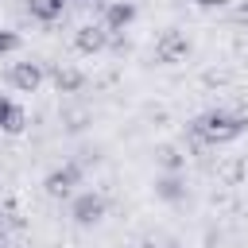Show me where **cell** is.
Wrapping results in <instances>:
<instances>
[{
	"label": "cell",
	"instance_id": "1",
	"mask_svg": "<svg viewBox=\"0 0 248 248\" xmlns=\"http://www.w3.org/2000/svg\"><path fill=\"white\" fill-rule=\"evenodd\" d=\"M244 128H248V116L244 112H229V108H209V112H202L194 120V136L205 140V143H229Z\"/></svg>",
	"mask_w": 248,
	"mask_h": 248
},
{
	"label": "cell",
	"instance_id": "2",
	"mask_svg": "<svg viewBox=\"0 0 248 248\" xmlns=\"http://www.w3.org/2000/svg\"><path fill=\"white\" fill-rule=\"evenodd\" d=\"M105 213H108V202H105V194H97V190H81V194L70 198V217H74V225H81V229L101 225Z\"/></svg>",
	"mask_w": 248,
	"mask_h": 248
},
{
	"label": "cell",
	"instance_id": "3",
	"mask_svg": "<svg viewBox=\"0 0 248 248\" xmlns=\"http://www.w3.org/2000/svg\"><path fill=\"white\" fill-rule=\"evenodd\" d=\"M81 178H85V170H81V163H62V167H54L46 178H43V190H46V198H74L78 194V186H81Z\"/></svg>",
	"mask_w": 248,
	"mask_h": 248
},
{
	"label": "cell",
	"instance_id": "4",
	"mask_svg": "<svg viewBox=\"0 0 248 248\" xmlns=\"http://www.w3.org/2000/svg\"><path fill=\"white\" fill-rule=\"evenodd\" d=\"M190 54V39L182 35V31H163V39L155 43V62H163V66H174V62H182Z\"/></svg>",
	"mask_w": 248,
	"mask_h": 248
},
{
	"label": "cell",
	"instance_id": "5",
	"mask_svg": "<svg viewBox=\"0 0 248 248\" xmlns=\"http://www.w3.org/2000/svg\"><path fill=\"white\" fill-rule=\"evenodd\" d=\"M101 23H105V31H108V35H120V31H128V27L136 23V4H132V0H112V4L105 8Z\"/></svg>",
	"mask_w": 248,
	"mask_h": 248
},
{
	"label": "cell",
	"instance_id": "6",
	"mask_svg": "<svg viewBox=\"0 0 248 248\" xmlns=\"http://www.w3.org/2000/svg\"><path fill=\"white\" fill-rule=\"evenodd\" d=\"M108 31H105V23H81L78 31H74V46L81 50V54H101L105 46H108Z\"/></svg>",
	"mask_w": 248,
	"mask_h": 248
},
{
	"label": "cell",
	"instance_id": "7",
	"mask_svg": "<svg viewBox=\"0 0 248 248\" xmlns=\"http://www.w3.org/2000/svg\"><path fill=\"white\" fill-rule=\"evenodd\" d=\"M8 85L19 89V93H35V89L43 85V66H39V62H16V66L8 70Z\"/></svg>",
	"mask_w": 248,
	"mask_h": 248
},
{
	"label": "cell",
	"instance_id": "8",
	"mask_svg": "<svg viewBox=\"0 0 248 248\" xmlns=\"http://www.w3.org/2000/svg\"><path fill=\"white\" fill-rule=\"evenodd\" d=\"M27 128V116H23V108L12 101V97H4L0 93V132H8V136H19Z\"/></svg>",
	"mask_w": 248,
	"mask_h": 248
},
{
	"label": "cell",
	"instance_id": "9",
	"mask_svg": "<svg viewBox=\"0 0 248 248\" xmlns=\"http://www.w3.org/2000/svg\"><path fill=\"white\" fill-rule=\"evenodd\" d=\"M155 198H163V202H178V198H186L182 174H178V170H167V174H159V178H155Z\"/></svg>",
	"mask_w": 248,
	"mask_h": 248
},
{
	"label": "cell",
	"instance_id": "10",
	"mask_svg": "<svg viewBox=\"0 0 248 248\" xmlns=\"http://www.w3.org/2000/svg\"><path fill=\"white\" fill-rule=\"evenodd\" d=\"M85 85V74L81 70H74V66H58L54 70V89L58 93H78Z\"/></svg>",
	"mask_w": 248,
	"mask_h": 248
},
{
	"label": "cell",
	"instance_id": "11",
	"mask_svg": "<svg viewBox=\"0 0 248 248\" xmlns=\"http://www.w3.org/2000/svg\"><path fill=\"white\" fill-rule=\"evenodd\" d=\"M27 12L43 23H54L62 12H66V0H27Z\"/></svg>",
	"mask_w": 248,
	"mask_h": 248
},
{
	"label": "cell",
	"instance_id": "12",
	"mask_svg": "<svg viewBox=\"0 0 248 248\" xmlns=\"http://www.w3.org/2000/svg\"><path fill=\"white\" fill-rule=\"evenodd\" d=\"M12 50H19V35L0 27V58H4V54H12Z\"/></svg>",
	"mask_w": 248,
	"mask_h": 248
},
{
	"label": "cell",
	"instance_id": "13",
	"mask_svg": "<svg viewBox=\"0 0 248 248\" xmlns=\"http://www.w3.org/2000/svg\"><path fill=\"white\" fill-rule=\"evenodd\" d=\"M159 159H163V167H167V170H178V167H182V155H178L174 147H163V151H159Z\"/></svg>",
	"mask_w": 248,
	"mask_h": 248
},
{
	"label": "cell",
	"instance_id": "14",
	"mask_svg": "<svg viewBox=\"0 0 248 248\" xmlns=\"http://www.w3.org/2000/svg\"><path fill=\"white\" fill-rule=\"evenodd\" d=\"M194 4H198V8H225L229 0H194Z\"/></svg>",
	"mask_w": 248,
	"mask_h": 248
},
{
	"label": "cell",
	"instance_id": "15",
	"mask_svg": "<svg viewBox=\"0 0 248 248\" xmlns=\"http://www.w3.org/2000/svg\"><path fill=\"white\" fill-rule=\"evenodd\" d=\"M0 248H8V232L4 229H0Z\"/></svg>",
	"mask_w": 248,
	"mask_h": 248
},
{
	"label": "cell",
	"instance_id": "16",
	"mask_svg": "<svg viewBox=\"0 0 248 248\" xmlns=\"http://www.w3.org/2000/svg\"><path fill=\"white\" fill-rule=\"evenodd\" d=\"M66 4H93V0H66Z\"/></svg>",
	"mask_w": 248,
	"mask_h": 248
},
{
	"label": "cell",
	"instance_id": "17",
	"mask_svg": "<svg viewBox=\"0 0 248 248\" xmlns=\"http://www.w3.org/2000/svg\"><path fill=\"white\" fill-rule=\"evenodd\" d=\"M163 248H182V244H174V240H170V244H163Z\"/></svg>",
	"mask_w": 248,
	"mask_h": 248
}]
</instances>
